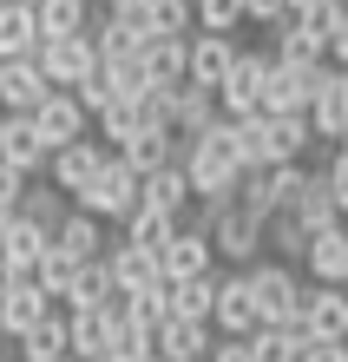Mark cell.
<instances>
[{
    "instance_id": "1",
    "label": "cell",
    "mask_w": 348,
    "mask_h": 362,
    "mask_svg": "<svg viewBox=\"0 0 348 362\" xmlns=\"http://www.w3.org/2000/svg\"><path fill=\"white\" fill-rule=\"evenodd\" d=\"M184 172H191V191H198L204 204H224L236 198V185H244V158H236V139H230V119H217L204 139H184Z\"/></svg>"
},
{
    "instance_id": "2",
    "label": "cell",
    "mask_w": 348,
    "mask_h": 362,
    "mask_svg": "<svg viewBox=\"0 0 348 362\" xmlns=\"http://www.w3.org/2000/svg\"><path fill=\"white\" fill-rule=\"evenodd\" d=\"M263 224H270V218H256V211H250L244 198L210 204L204 238H210V250H217V264H224V270H244V264H256V257H263Z\"/></svg>"
},
{
    "instance_id": "3",
    "label": "cell",
    "mask_w": 348,
    "mask_h": 362,
    "mask_svg": "<svg viewBox=\"0 0 348 362\" xmlns=\"http://www.w3.org/2000/svg\"><path fill=\"white\" fill-rule=\"evenodd\" d=\"M73 204H79V211H92V218H105V224H125V218H132V211L145 204V178H138L132 165L112 152V165H105V172L85 185Z\"/></svg>"
},
{
    "instance_id": "4",
    "label": "cell",
    "mask_w": 348,
    "mask_h": 362,
    "mask_svg": "<svg viewBox=\"0 0 348 362\" xmlns=\"http://www.w3.org/2000/svg\"><path fill=\"white\" fill-rule=\"evenodd\" d=\"M244 276H250V296H256L263 323H296V303H302V270L296 264L256 257V264H244Z\"/></svg>"
},
{
    "instance_id": "5",
    "label": "cell",
    "mask_w": 348,
    "mask_h": 362,
    "mask_svg": "<svg viewBox=\"0 0 348 362\" xmlns=\"http://www.w3.org/2000/svg\"><path fill=\"white\" fill-rule=\"evenodd\" d=\"M270 47L263 53H236V66L224 73V86H217V105H224V119H256L270 112Z\"/></svg>"
},
{
    "instance_id": "6",
    "label": "cell",
    "mask_w": 348,
    "mask_h": 362,
    "mask_svg": "<svg viewBox=\"0 0 348 362\" xmlns=\"http://www.w3.org/2000/svg\"><path fill=\"white\" fill-rule=\"evenodd\" d=\"M40 73H47V86H79V79H92L99 73V47H92V33H40Z\"/></svg>"
},
{
    "instance_id": "7",
    "label": "cell",
    "mask_w": 348,
    "mask_h": 362,
    "mask_svg": "<svg viewBox=\"0 0 348 362\" xmlns=\"http://www.w3.org/2000/svg\"><path fill=\"white\" fill-rule=\"evenodd\" d=\"M296 323H302L309 343H342L348 336V284H309V276H302Z\"/></svg>"
},
{
    "instance_id": "8",
    "label": "cell",
    "mask_w": 348,
    "mask_h": 362,
    "mask_svg": "<svg viewBox=\"0 0 348 362\" xmlns=\"http://www.w3.org/2000/svg\"><path fill=\"white\" fill-rule=\"evenodd\" d=\"M105 165H112V145H105L99 132H85V139H73V145H59V152L47 158V178L66 191V198H79L85 185H92Z\"/></svg>"
},
{
    "instance_id": "9",
    "label": "cell",
    "mask_w": 348,
    "mask_h": 362,
    "mask_svg": "<svg viewBox=\"0 0 348 362\" xmlns=\"http://www.w3.org/2000/svg\"><path fill=\"white\" fill-rule=\"evenodd\" d=\"M33 132L59 152V145H73V139H85V132H92V112L79 105V93H73V86H53L47 99L33 105Z\"/></svg>"
},
{
    "instance_id": "10",
    "label": "cell",
    "mask_w": 348,
    "mask_h": 362,
    "mask_svg": "<svg viewBox=\"0 0 348 362\" xmlns=\"http://www.w3.org/2000/svg\"><path fill=\"white\" fill-rule=\"evenodd\" d=\"M309 125H316V145H342L348 132V66H322L316 79V99H309Z\"/></svg>"
},
{
    "instance_id": "11",
    "label": "cell",
    "mask_w": 348,
    "mask_h": 362,
    "mask_svg": "<svg viewBox=\"0 0 348 362\" xmlns=\"http://www.w3.org/2000/svg\"><path fill=\"white\" fill-rule=\"evenodd\" d=\"M256 125H263L270 165H302V158H309V145H316L309 112H256Z\"/></svg>"
},
{
    "instance_id": "12",
    "label": "cell",
    "mask_w": 348,
    "mask_h": 362,
    "mask_svg": "<svg viewBox=\"0 0 348 362\" xmlns=\"http://www.w3.org/2000/svg\"><path fill=\"white\" fill-rule=\"evenodd\" d=\"M47 73H40V59H0V112L7 119H33V105L47 99Z\"/></svg>"
},
{
    "instance_id": "13",
    "label": "cell",
    "mask_w": 348,
    "mask_h": 362,
    "mask_svg": "<svg viewBox=\"0 0 348 362\" xmlns=\"http://www.w3.org/2000/svg\"><path fill=\"white\" fill-rule=\"evenodd\" d=\"M13 356L20 362H59V356H73V310L53 303L27 336H13Z\"/></svg>"
},
{
    "instance_id": "14",
    "label": "cell",
    "mask_w": 348,
    "mask_h": 362,
    "mask_svg": "<svg viewBox=\"0 0 348 362\" xmlns=\"http://www.w3.org/2000/svg\"><path fill=\"white\" fill-rule=\"evenodd\" d=\"M47 310H53V296L40 290L33 276H7V284H0V336H7V343H13V336H27Z\"/></svg>"
},
{
    "instance_id": "15",
    "label": "cell",
    "mask_w": 348,
    "mask_h": 362,
    "mask_svg": "<svg viewBox=\"0 0 348 362\" xmlns=\"http://www.w3.org/2000/svg\"><path fill=\"white\" fill-rule=\"evenodd\" d=\"M263 316H256V296H250V276L244 270H224L217 284V310H210V329L217 336H250Z\"/></svg>"
},
{
    "instance_id": "16",
    "label": "cell",
    "mask_w": 348,
    "mask_h": 362,
    "mask_svg": "<svg viewBox=\"0 0 348 362\" xmlns=\"http://www.w3.org/2000/svg\"><path fill=\"white\" fill-rule=\"evenodd\" d=\"M302 276H309V284H348V224H322V230H309Z\"/></svg>"
},
{
    "instance_id": "17",
    "label": "cell",
    "mask_w": 348,
    "mask_h": 362,
    "mask_svg": "<svg viewBox=\"0 0 348 362\" xmlns=\"http://www.w3.org/2000/svg\"><path fill=\"white\" fill-rule=\"evenodd\" d=\"M236 53H244V47H236V33H191V86H224V73L236 66Z\"/></svg>"
},
{
    "instance_id": "18",
    "label": "cell",
    "mask_w": 348,
    "mask_h": 362,
    "mask_svg": "<svg viewBox=\"0 0 348 362\" xmlns=\"http://www.w3.org/2000/svg\"><path fill=\"white\" fill-rule=\"evenodd\" d=\"M53 244L66 250L73 264H92V257H105V250H112V238H105V218H92V211H79V204L53 224Z\"/></svg>"
},
{
    "instance_id": "19",
    "label": "cell",
    "mask_w": 348,
    "mask_h": 362,
    "mask_svg": "<svg viewBox=\"0 0 348 362\" xmlns=\"http://www.w3.org/2000/svg\"><path fill=\"white\" fill-rule=\"evenodd\" d=\"M145 73H151V86H184V73H191V33H151L145 47Z\"/></svg>"
},
{
    "instance_id": "20",
    "label": "cell",
    "mask_w": 348,
    "mask_h": 362,
    "mask_svg": "<svg viewBox=\"0 0 348 362\" xmlns=\"http://www.w3.org/2000/svg\"><path fill=\"white\" fill-rule=\"evenodd\" d=\"M112 152H119V158L145 178V172H158V165L178 158V152H184V139H178V132H158V125H138V132H132V139H119Z\"/></svg>"
},
{
    "instance_id": "21",
    "label": "cell",
    "mask_w": 348,
    "mask_h": 362,
    "mask_svg": "<svg viewBox=\"0 0 348 362\" xmlns=\"http://www.w3.org/2000/svg\"><path fill=\"white\" fill-rule=\"evenodd\" d=\"M145 204H151V211H164V218H184V211L198 204L184 158H171V165H158V172H145Z\"/></svg>"
},
{
    "instance_id": "22",
    "label": "cell",
    "mask_w": 348,
    "mask_h": 362,
    "mask_svg": "<svg viewBox=\"0 0 348 362\" xmlns=\"http://www.w3.org/2000/svg\"><path fill=\"white\" fill-rule=\"evenodd\" d=\"M217 119H224L217 93H210V86H191V79H184L178 99H171V132H178V139H204Z\"/></svg>"
},
{
    "instance_id": "23",
    "label": "cell",
    "mask_w": 348,
    "mask_h": 362,
    "mask_svg": "<svg viewBox=\"0 0 348 362\" xmlns=\"http://www.w3.org/2000/svg\"><path fill=\"white\" fill-rule=\"evenodd\" d=\"M151 343H158V362H204L210 343H217V329L210 323H191V316H171Z\"/></svg>"
},
{
    "instance_id": "24",
    "label": "cell",
    "mask_w": 348,
    "mask_h": 362,
    "mask_svg": "<svg viewBox=\"0 0 348 362\" xmlns=\"http://www.w3.org/2000/svg\"><path fill=\"white\" fill-rule=\"evenodd\" d=\"M47 244H53V230L47 224H27V218H7V230H0V250H7V270L13 276H33L40 257H47Z\"/></svg>"
},
{
    "instance_id": "25",
    "label": "cell",
    "mask_w": 348,
    "mask_h": 362,
    "mask_svg": "<svg viewBox=\"0 0 348 362\" xmlns=\"http://www.w3.org/2000/svg\"><path fill=\"white\" fill-rule=\"evenodd\" d=\"M158 264H164V276H171V284H184V276L217 270V250H210V238H204V230H178V238L158 250Z\"/></svg>"
},
{
    "instance_id": "26",
    "label": "cell",
    "mask_w": 348,
    "mask_h": 362,
    "mask_svg": "<svg viewBox=\"0 0 348 362\" xmlns=\"http://www.w3.org/2000/svg\"><path fill=\"white\" fill-rule=\"evenodd\" d=\"M105 264H112V284L119 290H151V284H158V276H164V264H158V250H145V244H112V250H105Z\"/></svg>"
},
{
    "instance_id": "27",
    "label": "cell",
    "mask_w": 348,
    "mask_h": 362,
    "mask_svg": "<svg viewBox=\"0 0 348 362\" xmlns=\"http://www.w3.org/2000/svg\"><path fill=\"white\" fill-rule=\"evenodd\" d=\"M33 47H40L33 0H0V59H27Z\"/></svg>"
},
{
    "instance_id": "28",
    "label": "cell",
    "mask_w": 348,
    "mask_h": 362,
    "mask_svg": "<svg viewBox=\"0 0 348 362\" xmlns=\"http://www.w3.org/2000/svg\"><path fill=\"white\" fill-rule=\"evenodd\" d=\"M322 66H270V112H309Z\"/></svg>"
},
{
    "instance_id": "29",
    "label": "cell",
    "mask_w": 348,
    "mask_h": 362,
    "mask_svg": "<svg viewBox=\"0 0 348 362\" xmlns=\"http://www.w3.org/2000/svg\"><path fill=\"white\" fill-rule=\"evenodd\" d=\"M302 349H309L302 323H256L250 329V362H302Z\"/></svg>"
},
{
    "instance_id": "30",
    "label": "cell",
    "mask_w": 348,
    "mask_h": 362,
    "mask_svg": "<svg viewBox=\"0 0 348 362\" xmlns=\"http://www.w3.org/2000/svg\"><path fill=\"white\" fill-rule=\"evenodd\" d=\"M66 211H73V198H66V191H59L47 172H40V178H27V191H20V204H13V218H27V224H47V230H53Z\"/></svg>"
},
{
    "instance_id": "31",
    "label": "cell",
    "mask_w": 348,
    "mask_h": 362,
    "mask_svg": "<svg viewBox=\"0 0 348 362\" xmlns=\"http://www.w3.org/2000/svg\"><path fill=\"white\" fill-rule=\"evenodd\" d=\"M0 158H7L13 172L40 178V172H47V158H53V145L33 132V119H13V125H7V145H0Z\"/></svg>"
},
{
    "instance_id": "32",
    "label": "cell",
    "mask_w": 348,
    "mask_h": 362,
    "mask_svg": "<svg viewBox=\"0 0 348 362\" xmlns=\"http://www.w3.org/2000/svg\"><path fill=\"white\" fill-rule=\"evenodd\" d=\"M217 284H224V264L204 270V276H184V284H171V316L210 323V310H217Z\"/></svg>"
},
{
    "instance_id": "33",
    "label": "cell",
    "mask_w": 348,
    "mask_h": 362,
    "mask_svg": "<svg viewBox=\"0 0 348 362\" xmlns=\"http://www.w3.org/2000/svg\"><path fill=\"white\" fill-rule=\"evenodd\" d=\"M302 250H309V224H302V211H276L263 224V257H282L302 270Z\"/></svg>"
},
{
    "instance_id": "34",
    "label": "cell",
    "mask_w": 348,
    "mask_h": 362,
    "mask_svg": "<svg viewBox=\"0 0 348 362\" xmlns=\"http://www.w3.org/2000/svg\"><path fill=\"white\" fill-rule=\"evenodd\" d=\"M125 323V316H112V310H73V356L79 362H92V356H105V349H112V329Z\"/></svg>"
},
{
    "instance_id": "35",
    "label": "cell",
    "mask_w": 348,
    "mask_h": 362,
    "mask_svg": "<svg viewBox=\"0 0 348 362\" xmlns=\"http://www.w3.org/2000/svg\"><path fill=\"white\" fill-rule=\"evenodd\" d=\"M112 264L92 257V264H79L73 270V284H66V310H99V303H112Z\"/></svg>"
},
{
    "instance_id": "36",
    "label": "cell",
    "mask_w": 348,
    "mask_h": 362,
    "mask_svg": "<svg viewBox=\"0 0 348 362\" xmlns=\"http://www.w3.org/2000/svg\"><path fill=\"white\" fill-rule=\"evenodd\" d=\"M125 323H138L151 336L171 323V276H158L151 290H125Z\"/></svg>"
},
{
    "instance_id": "37",
    "label": "cell",
    "mask_w": 348,
    "mask_h": 362,
    "mask_svg": "<svg viewBox=\"0 0 348 362\" xmlns=\"http://www.w3.org/2000/svg\"><path fill=\"white\" fill-rule=\"evenodd\" d=\"M119 238H125V244H145V250H164L171 238H178V218H164V211H151V204H138L132 218L119 224Z\"/></svg>"
},
{
    "instance_id": "38",
    "label": "cell",
    "mask_w": 348,
    "mask_h": 362,
    "mask_svg": "<svg viewBox=\"0 0 348 362\" xmlns=\"http://www.w3.org/2000/svg\"><path fill=\"white\" fill-rule=\"evenodd\" d=\"M40 33H85L92 27V0H33Z\"/></svg>"
},
{
    "instance_id": "39",
    "label": "cell",
    "mask_w": 348,
    "mask_h": 362,
    "mask_svg": "<svg viewBox=\"0 0 348 362\" xmlns=\"http://www.w3.org/2000/svg\"><path fill=\"white\" fill-rule=\"evenodd\" d=\"M296 211H302V224H309V230H322V224H342V211H335V198H329V178H322V165L309 172V185H302Z\"/></svg>"
},
{
    "instance_id": "40",
    "label": "cell",
    "mask_w": 348,
    "mask_h": 362,
    "mask_svg": "<svg viewBox=\"0 0 348 362\" xmlns=\"http://www.w3.org/2000/svg\"><path fill=\"white\" fill-rule=\"evenodd\" d=\"M73 257H66V250H59V244H47V257H40V270H33V284L40 290H47L53 296V303H66V284H73Z\"/></svg>"
},
{
    "instance_id": "41",
    "label": "cell",
    "mask_w": 348,
    "mask_h": 362,
    "mask_svg": "<svg viewBox=\"0 0 348 362\" xmlns=\"http://www.w3.org/2000/svg\"><path fill=\"white\" fill-rule=\"evenodd\" d=\"M73 93H79V105H85V112H92V119H99V112H112V105H132V99H125V93H119V79H112V73H105V66H99L92 79H79V86H73Z\"/></svg>"
},
{
    "instance_id": "42",
    "label": "cell",
    "mask_w": 348,
    "mask_h": 362,
    "mask_svg": "<svg viewBox=\"0 0 348 362\" xmlns=\"http://www.w3.org/2000/svg\"><path fill=\"white\" fill-rule=\"evenodd\" d=\"M151 33H198V7L191 0H145Z\"/></svg>"
},
{
    "instance_id": "43",
    "label": "cell",
    "mask_w": 348,
    "mask_h": 362,
    "mask_svg": "<svg viewBox=\"0 0 348 362\" xmlns=\"http://www.w3.org/2000/svg\"><path fill=\"white\" fill-rule=\"evenodd\" d=\"M191 7H198V33H236L244 27V0H191Z\"/></svg>"
},
{
    "instance_id": "44",
    "label": "cell",
    "mask_w": 348,
    "mask_h": 362,
    "mask_svg": "<svg viewBox=\"0 0 348 362\" xmlns=\"http://www.w3.org/2000/svg\"><path fill=\"white\" fill-rule=\"evenodd\" d=\"M112 362H158V343H151V329H138V323H119L112 329V349H105Z\"/></svg>"
},
{
    "instance_id": "45",
    "label": "cell",
    "mask_w": 348,
    "mask_h": 362,
    "mask_svg": "<svg viewBox=\"0 0 348 362\" xmlns=\"http://www.w3.org/2000/svg\"><path fill=\"white\" fill-rule=\"evenodd\" d=\"M322 178H329V198H335V211L348 218V152H342V145L329 152V165H322Z\"/></svg>"
},
{
    "instance_id": "46",
    "label": "cell",
    "mask_w": 348,
    "mask_h": 362,
    "mask_svg": "<svg viewBox=\"0 0 348 362\" xmlns=\"http://www.w3.org/2000/svg\"><path fill=\"white\" fill-rule=\"evenodd\" d=\"M204 362H250V336H217Z\"/></svg>"
},
{
    "instance_id": "47",
    "label": "cell",
    "mask_w": 348,
    "mask_h": 362,
    "mask_svg": "<svg viewBox=\"0 0 348 362\" xmlns=\"http://www.w3.org/2000/svg\"><path fill=\"white\" fill-rule=\"evenodd\" d=\"M244 13H250V27H276L289 13V0H244Z\"/></svg>"
},
{
    "instance_id": "48",
    "label": "cell",
    "mask_w": 348,
    "mask_h": 362,
    "mask_svg": "<svg viewBox=\"0 0 348 362\" xmlns=\"http://www.w3.org/2000/svg\"><path fill=\"white\" fill-rule=\"evenodd\" d=\"M20 191H27V172H13V165L0 158V211H13V204H20Z\"/></svg>"
},
{
    "instance_id": "49",
    "label": "cell",
    "mask_w": 348,
    "mask_h": 362,
    "mask_svg": "<svg viewBox=\"0 0 348 362\" xmlns=\"http://www.w3.org/2000/svg\"><path fill=\"white\" fill-rule=\"evenodd\" d=\"M329 66H348V13L335 20V33H329Z\"/></svg>"
},
{
    "instance_id": "50",
    "label": "cell",
    "mask_w": 348,
    "mask_h": 362,
    "mask_svg": "<svg viewBox=\"0 0 348 362\" xmlns=\"http://www.w3.org/2000/svg\"><path fill=\"white\" fill-rule=\"evenodd\" d=\"M302 362H348V349H342V343H309V349H302Z\"/></svg>"
},
{
    "instance_id": "51",
    "label": "cell",
    "mask_w": 348,
    "mask_h": 362,
    "mask_svg": "<svg viewBox=\"0 0 348 362\" xmlns=\"http://www.w3.org/2000/svg\"><path fill=\"white\" fill-rule=\"evenodd\" d=\"M7 276H13V270H7V250H0V284H7Z\"/></svg>"
},
{
    "instance_id": "52",
    "label": "cell",
    "mask_w": 348,
    "mask_h": 362,
    "mask_svg": "<svg viewBox=\"0 0 348 362\" xmlns=\"http://www.w3.org/2000/svg\"><path fill=\"white\" fill-rule=\"evenodd\" d=\"M7 125H13V119H7V112H0V145H7Z\"/></svg>"
},
{
    "instance_id": "53",
    "label": "cell",
    "mask_w": 348,
    "mask_h": 362,
    "mask_svg": "<svg viewBox=\"0 0 348 362\" xmlns=\"http://www.w3.org/2000/svg\"><path fill=\"white\" fill-rule=\"evenodd\" d=\"M7 349H13V343H7V336H0V362H7Z\"/></svg>"
},
{
    "instance_id": "54",
    "label": "cell",
    "mask_w": 348,
    "mask_h": 362,
    "mask_svg": "<svg viewBox=\"0 0 348 362\" xmlns=\"http://www.w3.org/2000/svg\"><path fill=\"white\" fill-rule=\"evenodd\" d=\"M7 218H13V211H0V230H7Z\"/></svg>"
},
{
    "instance_id": "55",
    "label": "cell",
    "mask_w": 348,
    "mask_h": 362,
    "mask_svg": "<svg viewBox=\"0 0 348 362\" xmlns=\"http://www.w3.org/2000/svg\"><path fill=\"white\" fill-rule=\"evenodd\" d=\"M289 7H309V0H289Z\"/></svg>"
},
{
    "instance_id": "56",
    "label": "cell",
    "mask_w": 348,
    "mask_h": 362,
    "mask_svg": "<svg viewBox=\"0 0 348 362\" xmlns=\"http://www.w3.org/2000/svg\"><path fill=\"white\" fill-rule=\"evenodd\" d=\"M105 7H125V0H105Z\"/></svg>"
},
{
    "instance_id": "57",
    "label": "cell",
    "mask_w": 348,
    "mask_h": 362,
    "mask_svg": "<svg viewBox=\"0 0 348 362\" xmlns=\"http://www.w3.org/2000/svg\"><path fill=\"white\" fill-rule=\"evenodd\" d=\"M342 152H348V132H342Z\"/></svg>"
},
{
    "instance_id": "58",
    "label": "cell",
    "mask_w": 348,
    "mask_h": 362,
    "mask_svg": "<svg viewBox=\"0 0 348 362\" xmlns=\"http://www.w3.org/2000/svg\"><path fill=\"white\" fill-rule=\"evenodd\" d=\"M92 362H112V356H92Z\"/></svg>"
},
{
    "instance_id": "59",
    "label": "cell",
    "mask_w": 348,
    "mask_h": 362,
    "mask_svg": "<svg viewBox=\"0 0 348 362\" xmlns=\"http://www.w3.org/2000/svg\"><path fill=\"white\" fill-rule=\"evenodd\" d=\"M59 362H79V356H59Z\"/></svg>"
}]
</instances>
